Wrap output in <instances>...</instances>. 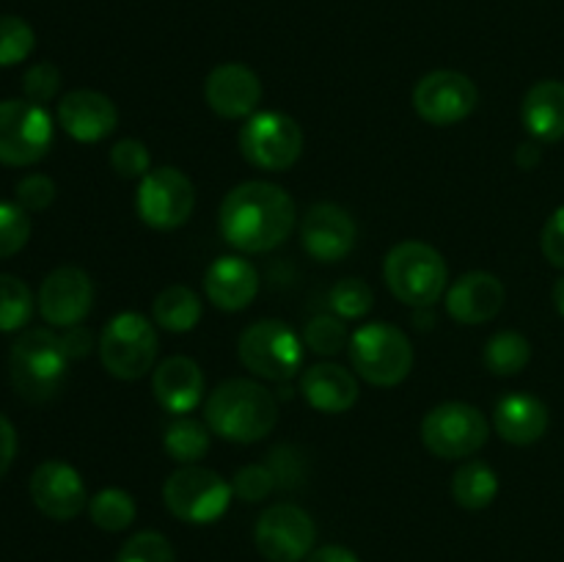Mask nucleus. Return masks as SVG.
<instances>
[{
	"label": "nucleus",
	"instance_id": "nucleus-30",
	"mask_svg": "<svg viewBox=\"0 0 564 562\" xmlns=\"http://www.w3.org/2000/svg\"><path fill=\"white\" fill-rule=\"evenodd\" d=\"M88 516L105 532H124L135 521V499L121 488H105L88 499Z\"/></svg>",
	"mask_w": 564,
	"mask_h": 562
},
{
	"label": "nucleus",
	"instance_id": "nucleus-15",
	"mask_svg": "<svg viewBox=\"0 0 564 562\" xmlns=\"http://www.w3.org/2000/svg\"><path fill=\"white\" fill-rule=\"evenodd\" d=\"M91 279H88L86 270L72 268V264L55 268L42 281V290H39V312H42L44 323L55 325V328L80 325L86 314L91 312Z\"/></svg>",
	"mask_w": 564,
	"mask_h": 562
},
{
	"label": "nucleus",
	"instance_id": "nucleus-33",
	"mask_svg": "<svg viewBox=\"0 0 564 562\" xmlns=\"http://www.w3.org/2000/svg\"><path fill=\"white\" fill-rule=\"evenodd\" d=\"M36 47V33L22 17H0V66H14L25 61Z\"/></svg>",
	"mask_w": 564,
	"mask_h": 562
},
{
	"label": "nucleus",
	"instance_id": "nucleus-39",
	"mask_svg": "<svg viewBox=\"0 0 564 562\" xmlns=\"http://www.w3.org/2000/svg\"><path fill=\"white\" fill-rule=\"evenodd\" d=\"M61 88V72L58 66L50 64V61H42V64H33L31 69L22 77V91H25V99L33 105H47L50 99L58 94Z\"/></svg>",
	"mask_w": 564,
	"mask_h": 562
},
{
	"label": "nucleus",
	"instance_id": "nucleus-2",
	"mask_svg": "<svg viewBox=\"0 0 564 562\" xmlns=\"http://www.w3.org/2000/svg\"><path fill=\"white\" fill-rule=\"evenodd\" d=\"M209 430L231 444H253L273 433L279 422V402L257 380H224L204 406Z\"/></svg>",
	"mask_w": 564,
	"mask_h": 562
},
{
	"label": "nucleus",
	"instance_id": "nucleus-13",
	"mask_svg": "<svg viewBox=\"0 0 564 562\" xmlns=\"http://www.w3.org/2000/svg\"><path fill=\"white\" fill-rule=\"evenodd\" d=\"M253 540H257V549L262 551L264 560L301 562L314 551L317 529H314L312 516L303 507L281 501V505H270L259 516Z\"/></svg>",
	"mask_w": 564,
	"mask_h": 562
},
{
	"label": "nucleus",
	"instance_id": "nucleus-7",
	"mask_svg": "<svg viewBox=\"0 0 564 562\" xmlns=\"http://www.w3.org/2000/svg\"><path fill=\"white\" fill-rule=\"evenodd\" d=\"M235 488L218 472L204 466H182L165 479L163 501L174 518L185 523H215L229 510Z\"/></svg>",
	"mask_w": 564,
	"mask_h": 562
},
{
	"label": "nucleus",
	"instance_id": "nucleus-44",
	"mask_svg": "<svg viewBox=\"0 0 564 562\" xmlns=\"http://www.w3.org/2000/svg\"><path fill=\"white\" fill-rule=\"evenodd\" d=\"M306 562H358V556L345 545H323V549H314Z\"/></svg>",
	"mask_w": 564,
	"mask_h": 562
},
{
	"label": "nucleus",
	"instance_id": "nucleus-24",
	"mask_svg": "<svg viewBox=\"0 0 564 562\" xmlns=\"http://www.w3.org/2000/svg\"><path fill=\"white\" fill-rule=\"evenodd\" d=\"M301 391L308 406L319 413H345L358 400V380L339 364H314L303 372Z\"/></svg>",
	"mask_w": 564,
	"mask_h": 562
},
{
	"label": "nucleus",
	"instance_id": "nucleus-35",
	"mask_svg": "<svg viewBox=\"0 0 564 562\" xmlns=\"http://www.w3.org/2000/svg\"><path fill=\"white\" fill-rule=\"evenodd\" d=\"M116 562H176V554L165 534L138 532L121 545Z\"/></svg>",
	"mask_w": 564,
	"mask_h": 562
},
{
	"label": "nucleus",
	"instance_id": "nucleus-18",
	"mask_svg": "<svg viewBox=\"0 0 564 562\" xmlns=\"http://www.w3.org/2000/svg\"><path fill=\"white\" fill-rule=\"evenodd\" d=\"M204 97L213 114L224 119H246L257 114L262 102V80L251 66L229 61L209 72L204 83Z\"/></svg>",
	"mask_w": 564,
	"mask_h": 562
},
{
	"label": "nucleus",
	"instance_id": "nucleus-6",
	"mask_svg": "<svg viewBox=\"0 0 564 562\" xmlns=\"http://www.w3.org/2000/svg\"><path fill=\"white\" fill-rule=\"evenodd\" d=\"M237 356L242 367L262 380L284 383L303 367V342L281 320H259L240 334Z\"/></svg>",
	"mask_w": 564,
	"mask_h": 562
},
{
	"label": "nucleus",
	"instance_id": "nucleus-4",
	"mask_svg": "<svg viewBox=\"0 0 564 562\" xmlns=\"http://www.w3.org/2000/svg\"><path fill=\"white\" fill-rule=\"evenodd\" d=\"M383 279L397 301L424 309L444 295L449 270L438 248L422 240H405L386 253Z\"/></svg>",
	"mask_w": 564,
	"mask_h": 562
},
{
	"label": "nucleus",
	"instance_id": "nucleus-21",
	"mask_svg": "<svg viewBox=\"0 0 564 562\" xmlns=\"http://www.w3.org/2000/svg\"><path fill=\"white\" fill-rule=\"evenodd\" d=\"M204 292L213 306L224 312H242L259 295V273L248 259L220 257L204 273Z\"/></svg>",
	"mask_w": 564,
	"mask_h": 562
},
{
	"label": "nucleus",
	"instance_id": "nucleus-37",
	"mask_svg": "<svg viewBox=\"0 0 564 562\" xmlns=\"http://www.w3.org/2000/svg\"><path fill=\"white\" fill-rule=\"evenodd\" d=\"M110 165L121 180H138L152 171V158H149L147 143L138 138H124L110 149Z\"/></svg>",
	"mask_w": 564,
	"mask_h": 562
},
{
	"label": "nucleus",
	"instance_id": "nucleus-10",
	"mask_svg": "<svg viewBox=\"0 0 564 562\" xmlns=\"http://www.w3.org/2000/svg\"><path fill=\"white\" fill-rule=\"evenodd\" d=\"M488 433V419L468 402H441L422 419L424 446L444 461L471 457L482 450Z\"/></svg>",
	"mask_w": 564,
	"mask_h": 562
},
{
	"label": "nucleus",
	"instance_id": "nucleus-3",
	"mask_svg": "<svg viewBox=\"0 0 564 562\" xmlns=\"http://www.w3.org/2000/svg\"><path fill=\"white\" fill-rule=\"evenodd\" d=\"M69 361L61 334L50 328L22 331L9 353L11 383L25 400L44 402L61 391Z\"/></svg>",
	"mask_w": 564,
	"mask_h": 562
},
{
	"label": "nucleus",
	"instance_id": "nucleus-46",
	"mask_svg": "<svg viewBox=\"0 0 564 562\" xmlns=\"http://www.w3.org/2000/svg\"><path fill=\"white\" fill-rule=\"evenodd\" d=\"M551 298H554V306H556V312H560L562 317H564V275H562V279H556L554 290H551Z\"/></svg>",
	"mask_w": 564,
	"mask_h": 562
},
{
	"label": "nucleus",
	"instance_id": "nucleus-12",
	"mask_svg": "<svg viewBox=\"0 0 564 562\" xmlns=\"http://www.w3.org/2000/svg\"><path fill=\"white\" fill-rule=\"evenodd\" d=\"M53 147V119L28 99L0 102V163L33 165Z\"/></svg>",
	"mask_w": 564,
	"mask_h": 562
},
{
	"label": "nucleus",
	"instance_id": "nucleus-42",
	"mask_svg": "<svg viewBox=\"0 0 564 562\" xmlns=\"http://www.w3.org/2000/svg\"><path fill=\"white\" fill-rule=\"evenodd\" d=\"M17 455V430L9 419L0 413V479L6 477V472L11 468Z\"/></svg>",
	"mask_w": 564,
	"mask_h": 562
},
{
	"label": "nucleus",
	"instance_id": "nucleus-5",
	"mask_svg": "<svg viewBox=\"0 0 564 562\" xmlns=\"http://www.w3.org/2000/svg\"><path fill=\"white\" fill-rule=\"evenodd\" d=\"M350 364L367 383L389 389L402 383L413 369V345L391 323H367L350 336Z\"/></svg>",
	"mask_w": 564,
	"mask_h": 562
},
{
	"label": "nucleus",
	"instance_id": "nucleus-9",
	"mask_svg": "<svg viewBox=\"0 0 564 562\" xmlns=\"http://www.w3.org/2000/svg\"><path fill=\"white\" fill-rule=\"evenodd\" d=\"M242 158L262 171H286L301 160L303 154V130L292 116L279 110H262L248 116L240 127Z\"/></svg>",
	"mask_w": 564,
	"mask_h": 562
},
{
	"label": "nucleus",
	"instance_id": "nucleus-16",
	"mask_svg": "<svg viewBox=\"0 0 564 562\" xmlns=\"http://www.w3.org/2000/svg\"><path fill=\"white\" fill-rule=\"evenodd\" d=\"M31 499L53 521H72L88 507L86 483L77 468L64 461L39 463L31 474Z\"/></svg>",
	"mask_w": 564,
	"mask_h": 562
},
{
	"label": "nucleus",
	"instance_id": "nucleus-26",
	"mask_svg": "<svg viewBox=\"0 0 564 562\" xmlns=\"http://www.w3.org/2000/svg\"><path fill=\"white\" fill-rule=\"evenodd\" d=\"M152 317L163 331L187 334L202 320V301H198V295L191 287L171 284L165 290H160V295L154 298Z\"/></svg>",
	"mask_w": 564,
	"mask_h": 562
},
{
	"label": "nucleus",
	"instance_id": "nucleus-32",
	"mask_svg": "<svg viewBox=\"0 0 564 562\" xmlns=\"http://www.w3.org/2000/svg\"><path fill=\"white\" fill-rule=\"evenodd\" d=\"M328 303L336 317L358 320L372 312L375 292L364 279H341L330 287Z\"/></svg>",
	"mask_w": 564,
	"mask_h": 562
},
{
	"label": "nucleus",
	"instance_id": "nucleus-19",
	"mask_svg": "<svg viewBox=\"0 0 564 562\" xmlns=\"http://www.w3.org/2000/svg\"><path fill=\"white\" fill-rule=\"evenodd\" d=\"M58 125L69 138L80 143H97L108 138L119 125L113 99L94 88H75L58 102Z\"/></svg>",
	"mask_w": 564,
	"mask_h": 562
},
{
	"label": "nucleus",
	"instance_id": "nucleus-11",
	"mask_svg": "<svg viewBox=\"0 0 564 562\" xmlns=\"http://www.w3.org/2000/svg\"><path fill=\"white\" fill-rule=\"evenodd\" d=\"M196 207V187L191 176L171 165L152 169L147 176H141L135 196V209L147 226L158 231L180 229L187 224Z\"/></svg>",
	"mask_w": 564,
	"mask_h": 562
},
{
	"label": "nucleus",
	"instance_id": "nucleus-45",
	"mask_svg": "<svg viewBox=\"0 0 564 562\" xmlns=\"http://www.w3.org/2000/svg\"><path fill=\"white\" fill-rule=\"evenodd\" d=\"M540 160H543V149H540V143L529 141V143H521V147H518V152H516V163L521 165L523 171L538 169Z\"/></svg>",
	"mask_w": 564,
	"mask_h": 562
},
{
	"label": "nucleus",
	"instance_id": "nucleus-25",
	"mask_svg": "<svg viewBox=\"0 0 564 562\" xmlns=\"http://www.w3.org/2000/svg\"><path fill=\"white\" fill-rule=\"evenodd\" d=\"M521 119L538 143H556L564 138V83L540 80L527 91Z\"/></svg>",
	"mask_w": 564,
	"mask_h": 562
},
{
	"label": "nucleus",
	"instance_id": "nucleus-29",
	"mask_svg": "<svg viewBox=\"0 0 564 562\" xmlns=\"http://www.w3.org/2000/svg\"><path fill=\"white\" fill-rule=\"evenodd\" d=\"M482 358L490 372L499 375V378H510V375L527 369V364L532 361V345L518 331H499L488 339Z\"/></svg>",
	"mask_w": 564,
	"mask_h": 562
},
{
	"label": "nucleus",
	"instance_id": "nucleus-34",
	"mask_svg": "<svg viewBox=\"0 0 564 562\" xmlns=\"http://www.w3.org/2000/svg\"><path fill=\"white\" fill-rule=\"evenodd\" d=\"M347 339L350 336H347L345 320L336 317V314H317V317L308 320L306 331H303V342L317 356H336V353L345 350Z\"/></svg>",
	"mask_w": 564,
	"mask_h": 562
},
{
	"label": "nucleus",
	"instance_id": "nucleus-27",
	"mask_svg": "<svg viewBox=\"0 0 564 562\" xmlns=\"http://www.w3.org/2000/svg\"><path fill=\"white\" fill-rule=\"evenodd\" d=\"M452 496L466 510H485L499 496V477L482 461H466L452 477Z\"/></svg>",
	"mask_w": 564,
	"mask_h": 562
},
{
	"label": "nucleus",
	"instance_id": "nucleus-23",
	"mask_svg": "<svg viewBox=\"0 0 564 562\" xmlns=\"http://www.w3.org/2000/svg\"><path fill=\"white\" fill-rule=\"evenodd\" d=\"M549 408L540 397L523 395V391H516V395H507L496 402L494 411V424L496 433L507 441V444L516 446H529L534 441H540L549 430Z\"/></svg>",
	"mask_w": 564,
	"mask_h": 562
},
{
	"label": "nucleus",
	"instance_id": "nucleus-38",
	"mask_svg": "<svg viewBox=\"0 0 564 562\" xmlns=\"http://www.w3.org/2000/svg\"><path fill=\"white\" fill-rule=\"evenodd\" d=\"M279 485V477L270 466H262V463H251V466H242L240 472L235 474V496H240L242 501H262L264 496L273 494V488Z\"/></svg>",
	"mask_w": 564,
	"mask_h": 562
},
{
	"label": "nucleus",
	"instance_id": "nucleus-31",
	"mask_svg": "<svg viewBox=\"0 0 564 562\" xmlns=\"http://www.w3.org/2000/svg\"><path fill=\"white\" fill-rule=\"evenodd\" d=\"M33 314V295L17 275L0 273V331H20Z\"/></svg>",
	"mask_w": 564,
	"mask_h": 562
},
{
	"label": "nucleus",
	"instance_id": "nucleus-41",
	"mask_svg": "<svg viewBox=\"0 0 564 562\" xmlns=\"http://www.w3.org/2000/svg\"><path fill=\"white\" fill-rule=\"evenodd\" d=\"M540 248H543V257L554 268L564 270V204L556 207L554 215L545 220L543 235H540Z\"/></svg>",
	"mask_w": 564,
	"mask_h": 562
},
{
	"label": "nucleus",
	"instance_id": "nucleus-36",
	"mask_svg": "<svg viewBox=\"0 0 564 562\" xmlns=\"http://www.w3.org/2000/svg\"><path fill=\"white\" fill-rule=\"evenodd\" d=\"M31 237V218L20 204L0 202V259L22 251Z\"/></svg>",
	"mask_w": 564,
	"mask_h": 562
},
{
	"label": "nucleus",
	"instance_id": "nucleus-28",
	"mask_svg": "<svg viewBox=\"0 0 564 562\" xmlns=\"http://www.w3.org/2000/svg\"><path fill=\"white\" fill-rule=\"evenodd\" d=\"M209 444H213V430H209V424H202L198 419L191 417H176L165 428L163 435V446L169 452V457L182 463V466H196L202 457H207Z\"/></svg>",
	"mask_w": 564,
	"mask_h": 562
},
{
	"label": "nucleus",
	"instance_id": "nucleus-22",
	"mask_svg": "<svg viewBox=\"0 0 564 562\" xmlns=\"http://www.w3.org/2000/svg\"><path fill=\"white\" fill-rule=\"evenodd\" d=\"M152 395L169 413L185 417L202 402L204 375L193 358L171 356L152 372Z\"/></svg>",
	"mask_w": 564,
	"mask_h": 562
},
{
	"label": "nucleus",
	"instance_id": "nucleus-20",
	"mask_svg": "<svg viewBox=\"0 0 564 562\" xmlns=\"http://www.w3.org/2000/svg\"><path fill=\"white\" fill-rule=\"evenodd\" d=\"M505 301L507 290L494 273L471 270V273L460 275L449 287V292H446V312H449L452 320L463 325H482L499 317Z\"/></svg>",
	"mask_w": 564,
	"mask_h": 562
},
{
	"label": "nucleus",
	"instance_id": "nucleus-17",
	"mask_svg": "<svg viewBox=\"0 0 564 562\" xmlns=\"http://www.w3.org/2000/svg\"><path fill=\"white\" fill-rule=\"evenodd\" d=\"M301 242L317 262H341L356 246V220L339 204H312L301 224Z\"/></svg>",
	"mask_w": 564,
	"mask_h": 562
},
{
	"label": "nucleus",
	"instance_id": "nucleus-14",
	"mask_svg": "<svg viewBox=\"0 0 564 562\" xmlns=\"http://www.w3.org/2000/svg\"><path fill=\"white\" fill-rule=\"evenodd\" d=\"M479 102L474 80L455 69H435L413 88V108L427 125L452 127L468 119Z\"/></svg>",
	"mask_w": 564,
	"mask_h": 562
},
{
	"label": "nucleus",
	"instance_id": "nucleus-40",
	"mask_svg": "<svg viewBox=\"0 0 564 562\" xmlns=\"http://www.w3.org/2000/svg\"><path fill=\"white\" fill-rule=\"evenodd\" d=\"M14 196L25 213H42L55 202V182L44 174H28L17 182Z\"/></svg>",
	"mask_w": 564,
	"mask_h": 562
},
{
	"label": "nucleus",
	"instance_id": "nucleus-8",
	"mask_svg": "<svg viewBox=\"0 0 564 562\" xmlns=\"http://www.w3.org/2000/svg\"><path fill=\"white\" fill-rule=\"evenodd\" d=\"M99 358L113 378H143L158 358V331L152 320L138 312L116 314L99 334Z\"/></svg>",
	"mask_w": 564,
	"mask_h": 562
},
{
	"label": "nucleus",
	"instance_id": "nucleus-1",
	"mask_svg": "<svg viewBox=\"0 0 564 562\" xmlns=\"http://www.w3.org/2000/svg\"><path fill=\"white\" fill-rule=\"evenodd\" d=\"M297 207L284 187L273 182H240L226 193L218 213L224 240L242 253H262L279 248L292 235Z\"/></svg>",
	"mask_w": 564,
	"mask_h": 562
},
{
	"label": "nucleus",
	"instance_id": "nucleus-43",
	"mask_svg": "<svg viewBox=\"0 0 564 562\" xmlns=\"http://www.w3.org/2000/svg\"><path fill=\"white\" fill-rule=\"evenodd\" d=\"M61 342H64V350L69 358H83L91 350V334H88L83 325H69V328H64Z\"/></svg>",
	"mask_w": 564,
	"mask_h": 562
}]
</instances>
